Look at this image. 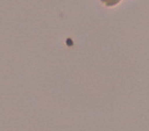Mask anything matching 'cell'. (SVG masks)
I'll list each match as a JSON object with an SVG mask.
<instances>
[{"mask_svg":"<svg viewBox=\"0 0 149 131\" xmlns=\"http://www.w3.org/2000/svg\"><path fill=\"white\" fill-rule=\"evenodd\" d=\"M102 2L107 6H116L118 3L120 2L121 0H101Z\"/></svg>","mask_w":149,"mask_h":131,"instance_id":"1","label":"cell"}]
</instances>
